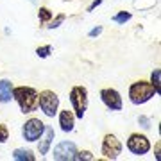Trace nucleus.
Instances as JSON below:
<instances>
[{
    "mask_svg": "<svg viewBox=\"0 0 161 161\" xmlns=\"http://www.w3.org/2000/svg\"><path fill=\"white\" fill-rule=\"evenodd\" d=\"M13 98L18 102L22 113H32V111L38 109V98H40V93L36 92L34 88L18 86V88H13Z\"/></svg>",
    "mask_w": 161,
    "mask_h": 161,
    "instance_id": "1",
    "label": "nucleus"
},
{
    "mask_svg": "<svg viewBox=\"0 0 161 161\" xmlns=\"http://www.w3.org/2000/svg\"><path fill=\"white\" fill-rule=\"evenodd\" d=\"M154 95H158V93H156L154 86H152L150 82H147V80L132 82L131 88H129V100H131L132 104H136V106L149 102Z\"/></svg>",
    "mask_w": 161,
    "mask_h": 161,
    "instance_id": "2",
    "label": "nucleus"
},
{
    "mask_svg": "<svg viewBox=\"0 0 161 161\" xmlns=\"http://www.w3.org/2000/svg\"><path fill=\"white\" fill-rule=\"evenodd\" d=\"M70 102L77 118H82L88 109V90L84 86H74L70 90Z\"/></svg>",
    "mask_w": 161,
    "mask_h": 161,
    "instance_id": "3",
    "label": "nucleus"
},
{
    "mask_svg": "<svg viewBox=\"0 0 161 161\" xmlns=\"http://www.w3.org/2000/svg\"><path fill=\"white\" fill-rule=\"evenodd\" d=\"M38 108H41V111L47 116H54L58 113V108H59V97L54 92H50V90H45V92L40 93Z\"/></svg>",
    "mask_w": 161,
    "mask_h": 161,
    "instance_id": "4",
    "label": "nucleus"
},
{
    "mask_svg": "<svg viewBox=\"0 0 161 161\" xmlns=\"http://www.w3.org/2000/svg\"><path fill=\"white\" fill-rule=\"evenodd\" d=\"M127 149L131 150L134 156H143L150 150V142L145 134L134 132V134H131L129 140H127Z\"/></svg>",
    "mask_w": 161,
    "mask_h": 161,
    "instance_id": "5",
    "label": "nucleus"
},
{
    "mask_svg": "<svg viewBox=\"0 0 161 161\" xmlns=\"http://www.w3.org/2000/svg\"><path fill=\"white\" fill-rule=\"evenodd\" d=\"M43 129H45V124L40 118H29L22 127V134L27 142H36L43 134Z\"/></svg>",
    "mask_w": 161,
    "mask_h": 161,
    "instance_id": "6",
    "label": "nucleus"
},
{
    "mask_svg": "<svg viewBox=\"0 0 161 161\" xmlns=\"http://www.w3.org/2000/svg\"><path fill=\"white\" fill-rule=\"evenodd\" d=\"M122 152V143L115 134H106L102 140V154L106 159H116Z\"/></svg>",
    "mask_w": 161,
    "mask_h": 161,
    "instance_id": "7",
    "label": "nucleus"
},
{
    "mask_svg": "<svg viewBox=\"0 0 161 161\" xmlns=\"http://www.w3.org/2000/svg\"><path fill=\"white\" fill-rule=\"evenodd\" d=\"M100 98H102L104 106L111 111H120L122 109V97L115 88H104L100 90Z\"/></svg>",
    "mask_w": 161,
    "mask_h": 161,
    "instance_id": "8",
    "label": "nucleus"
},
{
    "mask_svg": "<svg viewBox=\"0 0 161 161\" xmlns=\"http://www.w3.org/2000/svg\"><path fill=\"white\" fill-rule=\"evenodd\" d=\"M75 152H77V147H75L74 142H61V143L56 145L52 156H54V159H58V161H72Z\"/></svg>",
    "mask_w": 161,
    "mask_h": 161,
    "instance_id": "9",
    "label": "nucleus"
},
{
    "mask_svg": "<svg viewBox=\"0 0 161 161\" xmlns=\"http://www.w3.org/2000/svg\"><path fill=\"white\" fill-rule=\"evenodd\" d=\"M54 142V129L50 125H45L43 129V134L40 136V145H38V150H40V154H48V150H50V145Z\"/></svg>",
    "mask_w": 161,
    "mask_h": 161,
    "instance_id": "10",
    "label": "nucleus"
},
{
    "mask_svg": "<svg viewBox=\"0 0 161 161\" xmlns=\"http://www.w3.org/2000/svg\"><path fill=\"white\" fill-rule=\"evenodd\" d=\"M59 125H61V129H63L64 132H70L74 131V125H75V115L72 113V111L64 109L59 113Z\"/></svg>",
    "mask_w": 161,
    "mask_h": 161,
    "instance_id": "11",
    "label": "nucleus"
},
{
    "mask_svg": "<svg viewBox=\"0 0 161 161\" xmlns=\"http://www.w3.org/2000/svg\"><path fill=\"white\" fill-rule=\"evenodd\" d=\"M11 98H13V84H11V80L2 79L0 80V102L6 104V102H9Z\"/></svg>",
    "mask_w": 161,
    "mask_h": 161,
    "instance_id": "12",
    "label": "nucleus"
},
{
    "mask_svg": "<svg viewBox=\"0 0 161 161\" xmlns=\"http://www.w3.org/2000/svg\"><path fill=\"white\" fill-rule=\"evenodd\" d=\"M13 158L16 161H34L36 159V156L31 150H25V149H16L13 152Z\"/></svg>",
    "mask_w": 161,
    "mask_h": 161,
    "instance_id": "13",
    "label": "nucleus"
},
{
    "mask_svg": "<svg viewBox=\"0 0 161 161\" xmlns=\"http://www.w3.org/2000/svg\"><path fill=\"white\" fill-rule=\"evenodd\" d=\"M150 84L154 86L156 93L159 95V86H161V70L156 68L154 72H152V75H150Z\"/></svg>",
    "mask_w": 161,
    "mask_h": 161,
    "instance_id": "14",
    "label": "nucleus"
},
{
    "mask_svg": "<svg viewBox=\"0 0 161 161\" xmlns=\"http://www.w3.org/2000/svg\"><path fill=\"white\" fill-rule=\"evenodd\" d=\"M74 159L75 161H92V159H95V156L90 150H80V152H75L74 154Z\"/></svg>",
    "mask_w": 161,
    "mask_h": 161,
    "instance_id": "15",
    "label": "nucleus"
},
{
    "mask_svg": "<svg viewBox=\"0 0 161 161\" xmlns=\"http://www.w3.org/2000/svg\"><path fill=\"white\" fill-rule=\"evenodd\" d=\"M38 18H40L41 23H47L52 18V11L48 9V7H40V11H38Z\"/></svg>",
    "mask_w": 161,
    "mask_h": 161,
    "instance_id": "16",
    "label": "nucleus"
},
{
    "mask_svg": "<svg viewBox=\"0 0 161 161\" xmlns=\"http://www.w3.org/2000/svg\"><path fill=\"white\" fill-rule=\"evenodd\" d=\"M131 20V13H125V11H120V13H116L115 16H113V22L115 23H125Z\"/></svg>",
    "mask_w": 161,
    "mask_h": 161,
    "instance_id": "17",
    "label": "nucleus"
},
{
    "mask_svg": "<svg viewBox=\"0 0 161 161\" xmlns=\"http://www.w3.org/2000/svg\"><path fill=\"white\" fill-rule=\"evenodd\" d=\"M64 18H66L64 14H58V16L54 18V20H52V22L48 23V25H47V27H48V29H58L59 25H61V23L64 22Z\"/></svg>",
    "mask_w": 161,
    "mask_h": 161,
    "instance_id": "18",
    "label": "nucleus"
},
{
    "mask_svg": "<svg viewBox=\"0 0 161 161\" xmlns=\"http://www.w3.org/2000/svg\"><path fill=\"white\" fill-rule=\"evenodd\" d=\"M52 52V47L50 45H43V47H38L36 48V54L40 56V58H48V54Z\"/></svg>",
    "mask_w": 161,
    "mask_h": 161,
    "instance_id": "19",
    "label": "nucleus"
},
{
    "mask_svg": "<svg viewBox=\"0 0 161 161\" xmlns=\"http://www.w3.org/2000/svg\"><path fill=\"white\" fill-rule=\"evenodd\" d=\"M7 138H9V131L4 124H0V143H6Z\"/></svg>",
    "mask_w": 161,
    "mask_h": 161,
    "instance_id": "20",
    "label": "nucleus"
},
{
    "mask_svg": "<svg viewBox=\"0 0 161 161\" xmlns=\"http://www.w3.org/2000/svg\"><path fill=\"white\" fill-rule=\"evenodd\" d=\"M138 124L142 127H143V129H150V118H147V116H138Z\"/></svg>",
    "mask_w": 161,
    "mask_h": 161,
    "instance_id": "21",
    "label": "nucleus"
},
{
    "mask_svg": "<svg viewBox=\"0 0 161 161\" xmlns=\"http://www.w3.org/2000/svg\"><path fill=\"white\" fill-rule=\"evenodd\" d=\"M100 32H102V27H95V29L90 31V34H88V36H90V38H97Z\"/></svg>",
    "mask_w": 161,
    "mask_h": 161,
    "instance_id": "22",
    "label": "nucleus"
},
{
    "mask_svg": "<svg viewBox=\"0 0 161 161\" xmlns=\"http://www.w3.org/2000/svg\"><path fill=\"white\" fill-rule=\"evenodd\" d=\"M100 4H102V0H95V2H93L92 6L88 7V11H93V9H95V7H97V6H100Z\"/></svg>",
    "mask_w": 161,
    "mask_h": 161,
    "instance_id": "23",
    "label": "nucleus"
}]
</instances>
